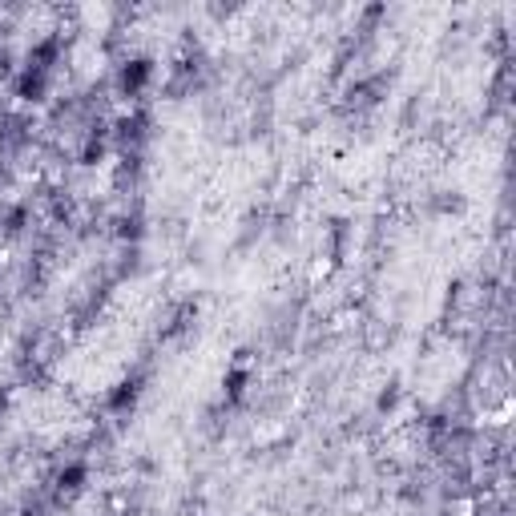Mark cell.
I'll return each instance as SVG.
<instances>
[{"label":"cell","instance_id":"1","mask_svg":"<svg viewBox=\"0 0 516 516\" xmlns=\"http://www.w3.org/2000/svg\"><path fill=\"white\" fill-rule=\"evenodd\" d=\"M145 81H149V61H129L125 69H121V89H125V93H137Z\"/></svg>","mask_w":516,"mask_h":516}]
</instances>
